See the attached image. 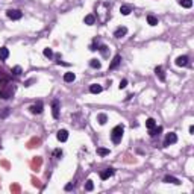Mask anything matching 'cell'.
<instances>
[{
    "label": "cell",
    "instance_id": "obj_4",
    "mask_svg": "<svg viewBox=\"0 0 194 194\" xmlns=\"http://www.w3.org/2000/svg\"><path fill=\"white\" fill-rule=\"evenodd\" d=\"M52 114H53V118H59V100L55 99L52 102Z\"/></svg>",
    "mask_w": 194,
    "mask_h": 194
},
{
    "label": "cell",
    "instance_id": "obj_21",
    "mask_svg": "<svg viewBox=\"0 0 194 194\" xmlns=\"http://www.w3.org/2000/svg\"><path fill=\"white\" fill-rule=\"evenodd\" d=\"M147 23L150 26H156V24H158V18L153 17V15H147Z\"/></svg>",
    "mask_w": 194,
    "mask_h": 194
},
{
    "label": "cell",
    "instance_id": "obj_2",
    "mask_svg": "<svg viewBox=\"0 0 194 194\" xmlns=\"http://www.w3.org/2000/svg\"><path fill=\"white\" fill-rule=\"evenodd\" d=\"M6 15H8V18H11V20H20L21 17H23V12H21L20 9H8Z\"/></svg>",
    "mask_w": 194,
    "mask_h": 194
},
{
    "label": "cell",
    "instance_id": "obj_15",
    "mask_svg": "<svg viewBox=\"0 0 194 194\" xmlns=\"http://www.w3.org/2000/svg\"><path fill=\"white\" fill-rule=\"evenodd\" d=\"M8 56H9V50L6 47H0V59L2 61H5V59H8Z\"/></svg>",
    "mask_w": 194,
    "mask_h": 194
},
{
    "label": "cell",
    "instance_id": "obj_22",
    "mask_svg": "<svg viewBox=\"0 0 194 194\" xmlns=\"http://www.w3.org/2000/svg\"><path fill=\"white\" fill-rule=\"evenodd\" d=\"M179 3H181V6H184V8H191L193 6V0H179Z\"/></svg>",
    "mask_w": 194,
    "mask_h": 194
},
{
    "label": "cell",
    "instance_id": "obj_6",
    "mask_svg": "<svg viewBox=\"0 0 194 194\" xmlns=\"http://www.w3.org/2000/svg\"><path fill=\"white\" fill-rule=\"evenodd\" d=\"M29 109H30L32 114H41L42 112V102H36V103L32 105Z\"/></svg>",
    "mask_w": 194,
    "mask_h": 194
},
{
    "label": "cell",
    "instance_id": "obj_13",
    "mask_svg": "<svg viewBox=\"0 0 194 194\" xmlns=\"http://www.w3.org/2000/svg\"><path fill=\"white\" fill-rule=\"evenodd\" d=\"M155 73H156V76L159 77L161 82H165V74H164L162 67H156V68H155Z\"/></svg>",
    "mask_w": 194,
    "mask_h": 194
},
{
    "label": "cell",
    "instance_id": "obj_19",
    "mask_svg": "<svg viewBox=\"0 0 194 194\" xmlns=\"http://www.w3.org/2000/svg\"><path fill=\"white\" fill-rule=\"evenodd\" d=\"M97 121H99V125H105L108 121V115L106 114H99L97 115Z\"/></svg>",
    "mask_w": 194,
    "mask_h": 194
},
{
    "label": "cell",
    "instance_id": "obj_7",
    "mask_svg": "<svg viewBox=\"0 0 194 194\" xmlns=\"http://www.w3.org/2000/svg\"><path fill=\"white\" fill-rule=\"evenodd\" d=\"M56 138H58V139H59V141H61V143H65L67 139H68V132L65 131V129H61V131L58 132Z\"/></svg>",
    "mask_w": 194,
    "mask_h": 194
},
{
    "label": "cell",
    "instance_id": "obj_5",
    "mask_svg": "<svg viewBox=\"0 0 194 194\" xmlns=\"http://www.w3.org/2000/svg\"><path fill=\"white\" fill-rule=\"evenodd\" d=\"M188 64H190V59H188V56H177L176 58V65L177 67H187Z\"/></svg>",
    "mask_w": 194,
    "mask_h": 194
},
{
    "label": "cell",
    "instance_id": "obj_11",
    "mask_svg": "<svg viewBox=\"0 0 194 194\" xmlns=\"http://www.w3.org/2000/svg\"><path fill=\"white\" fill-rule=\"evenodd\" d=\"M164 182H165V184H174V185H179V184H181V181L177 179V177L170 176V174L164 177Z\"/></svg>",
    "mask_w": 194,
    "mask_h": 194
},
{
    "label": "cell",
    "instance_id": "obj_9",
    "mask_svg": "<svg viewBox=\"0 0 194 194\" xmlns=\"http://www.w3.org/2000/svg\"><path fill=\"white\" fill-rule=\"evenodd\" d=\"M127 34V28H125V26H121V28H118V29H115V32H114V36L115 38H123Z\"/></svg>",
    "mask_w": 194,
    "mask_h": 194
},
{
    "label": "cell",
    "instance_id": "obj_10",
    "mask_svg": "<svg viewBox=\"0 0 194 194\" xmlns=\"http://www.w3.org/2000/svg\"><path fill=\"white\" fill-rule=\"evenodd\" d=\"M120 62H121V56L120 55H115L114 59H112V62L109 64V70H115L118 65H120Z\"/></svg>",
    "mask_w": 194,
    "mask_h": 194
},
{
    "label": "cell",
    "instance_id": "obj_28",
    "mask_svg": "<svg viewBox=\"0 0 194 194\" xmlns=\"http://www.w3.org/2000/svg\"><path fill=\"white\" fill-rule=\"evenodd\" d=\"M126 87H127V80H126V79H123L121 82H120V85H118V88L123 90V88H126Z\"/></svg>",
    "mask_w": 194,
    "mask_h": 194
},
{
    "label": "cell",
    "instance_id": "obj_14",
    "mask_svg": "<svg viewBox=\"0 0 194 194\" xmlns=\"http://www.w3.org/2000/svg\"><path fill=\"white\" fill-rule=\"evenodd\" d=\"M90 93H93V94H99V93H102V87H100V85H97V84L90 85Z\"/></svg>",
    "mask_w": 194,
    "mask_h": 194
},
{
    "label": "cell",
    "instance_id": "obj_25",
    "mask_svg": "<svg viewBox=\"0 0 194 194\" xmlns=\"http://www.w3.org/2000/svg\"><path fill=\"white\" fill-rule=\"evenodd\" d=\"M44 56L46 58H53V50H52V49H44Z\"/></svg>",
    "mask_w": 194,
    "mask_h": 194
},
{
    "label": "cell",
    "instance_id": "obj_1",
    "mask_svg": "<svg viewBox=\"0 0 194 194\" xmlns=\"http://www.w3.org/2000/svg\"><path fill=\"white\" fill-rule=\"evenodd\" d=\"M123 132H125V127H123V125H117L114 129L111 131V139L114 144H118L121 141L123 138Z\"/></svg>",
    "mask_w": 194,
    "mask_h": 194
},
{
    "label": "cell",
    "instance_id": "obj_32",
    "mask_svg": "<svg viewBox=\"0 0 194 194\" xmlns=\"http://www.w3.org/2000/svg\"><path fill=\"white\" fill-rule=\"evenodd\" d=\"M190 133H194V126H190Z\"/></svg>",
    "mask_w": 194,
    "mask_h": 194
},
{
    "label": "cell",
    "instance_id": "obj_31",
    "mask_svg": "<svg viewBox=\"0 0 194 194\" xmlns=\"http://www.w3.org/2000/svg\"><path fill=\"white\" fill-rule=\"evenodd\" d=\"M71 188H73V185H71V184L65 185V191H70V190H71Z\"/></svg>",
    "mask_w": 194,
    "mask_h": 194
},
{
    "label": "cell",
    "instance_id": "obj_24",
    "mask_svg": "<svg viewBox=\"0 0 194 194\" xmlns=\"http://www.w3.org/2000/svg\"><path fill=\"white\" fill-rule=\"evenodd\" d=\"M90 65L93 67V68H100V61H97V59H91V62H90Z\"/></svg>",
    "mask_w": 194,
    "mask_h": 194
},
{
    "label": "cell",
    "instance_id": "obj_17",
    "mask_svg": "<svg viewBox=\"0 0 194 194\" xmlns=\"http://www.w3.org/2000/svg\"><path fill=\"white\" fill-rule=\"evenodd\" d=\"M74 79H76V74L71 73V71H68V73L64 74V80H65V82H73Z\"/></svg>",
    "mask_w": 194,
    "mask_h": 194
},
{
    "label": "cell",
    "instance_id": "obj_27",
    "mask_svg": "<svg viewBox=\"0 0 194 194\" xmlns=\"http://www.w3.org/2000/svg\"><path fill=\"white\" fill-rule=\"evenodd\" d=\"M12 73L15 74V76H20V74H21V67H20V65H17V67H14V70H12Z\"/></svg>",
    "mask_w": 194,
    "mask_h": 194
},
{
    "label": "cell",
    "instance_id": "obj_18",
    "mask_svg": "<svg viewBox=\"0 0 194 194\" xmlns=\"http://www.w3.org/2000/svg\"><path fill=\"white\" fill-rule=\"evenodd\" d=\"M85 24H88V26H91V24H94V21H96V18H94V15L93 14H90V15H87L85 17Z\"/></svg>",
    "mask_w": 194,
    "mask_h": 194
},
{
    "label": "cell",
    "instance_id": "obj_8",
    "mask_svg": "<svg viewBox=\"0 0 194 194\" xmlns=\"http://www.w3.org/2000/svg\"><path fill=\"white\" fill-rule=\"evenodd\" d=\"M112 174H114V168H106V170H103L100 173V179L102 181H106V179H109Z\"/></svg>",
    "mask_w": 194,
    "mask_h": 194
},
{
    "label": "cell",
    "instance_id": "obj_30",
    "mask_svg": "<svg viewBox=\"0 0 194 194\" xmlns=\"http://www.w3.org/2000/svg\"><path fill=\"white\" fill-rule=\"evenodd\" d=\"M55 156H56V158H61V156H62V150L56 149V150H55Z\"/></svg>",
    "mask_w": 194,
    "mask_h": 194
},
{
    "label": "cell",
    "instance_id": "obj_29",
    "mask_svg": "<svg viewBox=\"0 0 194 194\" xmlns=\"http://www.w3.org/2000/svg\"><path fill=\"white\" fill-rule=\"evenodd\" d=\"M9 112H11V109H9V108H6V109H5L3 112H0V118H5V117L9 114Z\"/></svg>",
    "mask_w": 194,
    "mask_h": 194
},
{
    "label": "cell",
    "instance_id": "obj_26",
    "mask_svg": "<svg viewBox=\"0 0 194 194\" xmlns=\"http://www.w3.org/2000/svg\"><path fill=\"white\" fill-rule=\"evenodd\" d=\"M97 153L100 156H105V155H109V149H97Z\"/></svg>",
    "mask_w": 194,
    "mask_h": 194
},
{
    "label": "cell",
    "instance_id": "obj_20",
    "mask_svg": "<svg viewBox=\"0 0 194 194\" xmlns=\"http://www.w3.org/2000/svg\"><path fill=\"white\" fill-rule=\"evenodd\" d=\"M155 126H156L155 118H147V120H146V127H147V129H152V127H155Z\"/></svg>",
    "mask_w": 194,
    "mask_h": 194
},
{
    "label": "cell",
    "instance_id": "obj_16",
    "mask_svg": "<svg viewBox=\"0 0 194 194\" xmlns=\"http://www.w3.org/2000/svg\"><path fill=\"white\" fill-rule=\"evenodd\" d=\"M120 12L123 14V15H129L132 12V8L129 6V5H121V8H120Z\"/></svg>",
    "mask_w": 194,
    "mask_h": 194
},
{
    "label": "cell",
    "instance_id": "obj_23",
    "mask_svg": "<svg viewBox=\"0 0 194 194\" xmlns=\"http://www.w3.org/2000/svg\"><path fill=\"white\" fill-rule=\"evenodd\" d=\"M85 190L87 191H93L94 190V184H93V181H87V184H85Z\"/></svg>",
    "mask_w": 194,
    "mask_h": 194
},
{
    "label": "cell",
    "instance_id": "obj_3",
    "mask_svg": "<svg viewBox=\"0 0 194 194\" xmlns=\"http://www.w3.org/2000/svg\"><path fill=\"white\" fill-rule=\"evenodd\" d=\"M177 143V135L174 132H170V133H167V137L164 139V147H168L170 144H174Z\"/></svg>",
    "mask_w": 194,
    "mask_h": 194
},
{
    "label": "cell",
    "instance_id": "obj_12",
    "mask_svg": "<svg viewBox=\"0 0 194 194\" xmlns=\"http://www.w3.org/2000/svg\"><path fill=\"white\" fill-rule=\"evenodd\" d=\"M161 132H162V126H155V127H152V129H149L150 137H158Z\"/></svg>",
    "mask_w": 194,
    "mask_h": 194
}]
</instances>
